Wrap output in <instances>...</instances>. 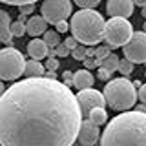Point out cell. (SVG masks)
I'll use <instances>...</instances> for the list:
<instances>
[{"mask_svg":"<svg viewBox=\"0 0 146 146\" xmlns=\"http://www.w3.org/2000/svg\"><path fill=\"white\" fill-rule=\"evenodd\" d=\"M82 115L64 82L27 77L0 95V146H71Z\"/></svg>","mask_w":146,"mask_h":146,"instance_id":"cell-1","label":"cell"},{"mask_svg":"<svg viewBox=\"0 0 146 146\" xmlns=\"http://www.w3.org/2000/svg\"><path fill=\"white\" fill-rule=\"evenodd\" d=\"M100 146H146V113L126 110L108 122Z\"/></svg>","mask_w":146,"mask_h":146,"instance_id":"cell-2","label":"cell"},{"mask_svg":"<svg viewBox=\"0 0 146 146\" xmlns=\"http://www.w3.org/2000/svg\"><path fill=\"white\" fill-rule=\"evenodd\" d=\"M104 18L99 11L95 9H79L73 13L70 24L71 36L77 42L84 46H93L102 40V31H104Z\"/></svg>","mask_w":146,"mask_h":146,"instance_id":"cell-3","label":"cell"},{"mask_svg":"<svg viewBox=\"0 0 146 146\" xmlns=\"http://www.w3.org/2000/svg\"><path fill=\"white\" fill-rule=\"evenodd\" d=\"M104 100L111 110L115 111H126L131 110L137 102V91L126 77L122 79H111L108 80L104 88Z\"/></svg>","mask_w":146,"mask_h":146,"instance_id":"cell-4","label":"cell"},{"mask_svg":"<svg viewBox=\"0 0 146 146\" xmlns=\"http://www.w3.org/2000/svg\"><path fill=\"white\" fill-rule=\"evenodd\" d=\"M133 33V26L128 18L122 17H111L108 22H104V31H102V38L106 40V44L111 49H117L121 46H124L128 42V38Z\"/></svg>","mask_w":146,"mask_h":146,"instance_id":"cell-5","label":"cell"},{"mask_svg":"<svg viewBox=\"0 0 146 146\" xmlns=\"http://www.w3.org/2000/svg\"><path fill=\"white\" fill-rule=\"evenodd\" d=\"M26 58L18 49L7 48L0 49V80H17L24 75Z\"/></svg>","mask_w":146,"mask_h":146,"instance_id":"cell-6","label":"cell"},{"mask_svg":"<svg viewBox=\"0 0 146 146\" xmlns=\"http://www.w3.org/2000/svg\"><path fill=\"white\" fill-rule=\"evenodd\" d=\"M40 13L48 24L55 26L60 20H68V17L71 15V0H44Z\"/></svg>","mask_w":146,"mask_h":146,"instance_id":"cell-7","label":"cell"},{"mask_svg":"<svg viewBox=\"0 0 146 146\" xmlns=\"http://www.w3.org/2000/svg\"><path fill=\"white\" fill-rule=\"evenodd\" d=\"M124 58L131 64H144L146 62V33L144 31H133L128 42L122 46Z\"/></svg>","mask_w":146,"mask_h":146,"instance_id":"cell-8","label":"cell"},{"mask_svg":"<svg viewBox=\"0 0 146 146\" xmlns=\"http://www.w3.org/2000/svg\"><path fill=\"white\" fill-rule=\"evenodd\" d=\"M77 99V104H79V110H80V115L82 117H88V111L91 108H104L106 100H104V95L100 93L99 90H93L90 88H84V90H79V93L75 95Z\"/></svg>","mask_w":146,"mask_h":146,"instance_id":"cell-9","label":"cell"},{"mask_svg":"<svg viewBox=\"0 0 146 146\" xmlns=\"http://www.w3.org/2000/svg\"><path fill=\"white\" fill-rule=\"evenodd\" d=\"M100 137V131H99V126L93 124L90 119H84L80 121V126H79V131H77V141L84 146H90L93 143H97Z\"/></svg>","mask_w":146,"mask_h":146,"instance_id":"cell-10","label":"cell"},{"mask_svg":"<svg viewBox=\"0 0 146 146\" xmlns=\"http://www.w3.org/2000/svg\"><path fill=\"white\" fill-rule=\"evenodd\" d=\"M133 2L131 0H108L106 4V13L110 17H122L130 18L133 15Z\"/></svg>","mask_w":146,"mask_h":146,"instance_id":"cell-11","label":"cell"},{"mask_svg":"<svg viewBox=\"0 0 146 146\" xmlns=\"http://www.w3.org/2000/svg\"><path fill=\"white\" fill-rule=\"evenodd\" d=\"M24 26H26V33H29L31 36H40L46 29H48V22H46L40 15L29 17L24 22Z\"/></svg>","mask_w":146,"mask_h":146,"instance_id":"cell-12","label":"cell"},{"mask_svg":"<svg viewBox=\"0 0 146 146\" xmlns=\"http://www.w3.org/2000/svg\"><path fill=\"white\" fill-rule=\"evenodd\" d=\"M48 51H49V48L44 44L42 38H36L35 36V38L27 44V53H29V57L35 58V60H42V58H46L48 57Z\"/></svg>","mask_w":146,"mask_h":146,"instance_id":"cell-13","label":"cell"},{"mask_svg":"<svg viewBox=\"0 0 146 146\" xmlns=\"http://www.w3.org/2000/svg\"><path fill=\"white\" fill-rule=\"evenodd\" d=\"M0 42L11 46L13 42V35H11V18L9 13L0 9Z\"/></svg>","mask_w":146,"mask_h":146,"instance_id":"cell-14","label":"cell"},{"mask_svg":"<svg viewBox=\"0 0 146 146\" xmlns=\"http://www.w3.org/2000/svg\"><path fill=\"white\" fill-rule=\"evenodd\" d=\"M93 80H95V77L91 75V70H86V68H82V70L73 73V86L79 88V90L93 86Z\"/></svg>","mask_w":146,"mask_h":146,"instance_id":"cell-15","label":"cell"},{"mask_svg":"<svg viewBox=\"0 0 146 146\" xmlns=\"http://www.w3.org/2000/svg\"><path fill=\"white\" fill-rule=\"evenodd\" d=\"M24 75L26 77H42L44 75V66L40 64V60L31 58V60H27L24 64Z\"/></svg>","mask_w":146,"mask_h":146,"instance_id":"cell-16","label":"cell"},{"mask_svg":"<svg viewBox=\"0 0 146 146\" xmlns=\"http://www.w3.org/2000/svg\"><path fill=\"white\" fill-rule=\"evenodd\" d=\"M86 119H90V121L93 122V124H97V126H102L104 122L108 121V113H106V110H104V108L97 106V108H91L90 110Z\"/></svg>","mask_w":146,"mask_h":146,"instance_id":"cell-17","label":"cell"},{"mask_svg":"<svg viewBox=\"0 0 146 146\" xmlns=\"http://www.w3.org/2000/svg\"><path fill=\"white\" fill-rule=\"evenodd\" d=\"M117 64H119V57H117L115 53H110V55H106L104 58H100V60H99V66L104 68V70H108L110 73L117 71Z\"/></svg>","mask_w":146,"mask_h":146,"instance_id":"cell-18","label":"cell"},{"mask_svg":"<svg viewBox=\"0 0 146 146\" xmlns=\"http://www.w3.org/2000/svg\"><path fill=\"white\" fill-rule=\"evenodd\" d=\"M42 35H44V38H42V40H44V44L48 46L49 49L55 48V46L60 42V40H58V33H57V31H53V29H46Z\"/></svg>","mask_w":146,"mask_h":146,"instance_id":"cell-19","label":"cell"},{"mask_svg":"<svg viewBox=\"0 0 146 146\" xmlns=\"http://www.w3.org/2000/svg\"><path fill=\"white\" fill-rule=\"evenodd\" d=\"M133 66L135 64H131L130 60H126V58H119V64H117V70L122 73L124 77H130L131 73H133Z\"/></svg>","mask_w":146,"mask_h":146,"instance_id":"cell-20","label":"cell"},{"mask_svg":"<svg viewBox=\"0 0 146 146\" xmlns=\"http://www.w3.org/2000/svg\"><path fill=\"white\" fill-rule=\"evenodd\" d=\"M11 35L13 36H17V38H20V36H24L26 35V26H24V22H11Z\"/></svg>","mask_w":146,"mask_h":146,"instance_id":"cell-21","label":"cell"},{"mask_svg":"<svg viewBox=\"0 0 146 146\" xmlns=\"http://www.w3.org/2000/svg\"><path fill=\"white\" fill-rule=\"evenodd\" d=\"M70 53L73 55V58H75V60H84V58H86V46L84 44H77Z\"/></svg>","mask_w":146,"mask_h":146,"instance_id":"cell-22","label":"cell"},{"mask_svg":"<svg viewBox=\"0 0 146 146\" xmlns=\"http://www.w3.org/2000/svg\"><path fill=\"white\" fill-rule=\"evenodd\" d=\"M110 53H111V48H110L108 44H102V46H99V48H95V60H97V66H99L100 58H104Z\"/></svg>","mask_w":146,"mask_h":146,"instance_id":"cell-23","label":"cell"},{"mask_svg":"<svg viewBox=\"0 0 146 146\" xmlns=\"http://www.w3.org/2000/svg\"><path fill=\"white\" fill-rule=\"evenodd\" d=\"M80 9H93L95 6H99L100 0H73Z\"/></svg>","mask_w":146,"mask_h":146,"instance_id":"cell-24","label":"cell"},{"mask_svg":"<svg viewBox=\"0 0 146 146\" xmlns=\"http://www.w3.org/2000/svg\"><path fill=\"white\" fill-rule=\"evenodd\" d=\"M55 55H57V57H68V55H70V49L66 48L64 42H58L55 46Z\"/></svg>","mask_w":146,"mask_h":146,"instance_id":"cell-25","label":"cell"},{"mask_svg":"<svg viewBox=\"0 0 146 146\" xmlns=\"http://www.w3.org/2000/svg\"><path fill=\"white\" fill-rule=\"evenodd\" d=\"M18 11H20V15L29 17L35 11V4H22V6H18Z\"/></svg>","mask_w":146,"mask_h":146,"instance_id":"cell-26","label":"cell"},{"mask_svg":"<svg viewBox=\"0 0 146 146\" xmlns=\"http://www.w3.org/2000/svg\"><path fill=\"white\" fill-rule=\"evenodd\" d=\"M0 2L7 6H22V4H35L36 0H0Z\"/></svg>","mask_w":146,"mask_h":146,"instance_id":"cell-27","label":"cell"},{"mask_svg":"<svg viewBox=\"0 0 146 146\" xmlns=\"http://www.w3.org/2000/svg\"><path fill=\"white\" fill-rule=\"evenodd\" d=\"M55 31L57 33H66V31H70V24H68V20H60L55 24Z\"/></svg>","mask_w":146,"mask_h":146,"instance_id":"cell-28","label":"cell"},{"mask_svg":"<svg viewBox=\"0 0 146 146\" xmlns=\"http://www.w3.org/2000/svg\"><path fill=\"white\" fill-rule=\"evenodd\" d=\"M46 70H58V58H55V57H49L48 60H46Z\"/></svg>","mask_w":146,"mask_h":146,"instance_id":"cell-29","label":"cell"},{"mask_svg":"<svg viewBox=\"0 0 146 146\" xmlns=\"http://www.w3.org/2000/svg\"><path fill=\"white\" fill-rule=\"evenodd\" d=\"M135 91H137V99H139V102H143V104H144V102H146V86L141 84Z\"/></svg>","mask_w":146,"mask_h":146,"instance_id":"cell-30","label":"cell"},{"mask_svg":"<svg viewBox=\"0 0 146 146\" xmlns=\"http://www.w3.org/2000/svg\"><path fill=\"white\" fill-rule=\"evenodd\" d=\"M82 62H84L86 70H93V68H97V60H95V57H86Z\"/></svg>","mask_w":146,"mask_h":146,"instance_id":"cell-31","label":"cell"},{"mask_svg":"<svg viewBox=\"0 0 146 146\" xmlns=\"http://www.w3.org/2000/svg\"><path fill=\"white\" fill-rule=\"evenodd\" d=\"M99 68V71H97V77L100 80H110V77H111V73H110L108 70H104V68H100V66H97Z\"/></svg>","mask_w":146,"mask_h":146,"instance_id":"cell-32","label":"cell"},{"mask_svg":"<svg viewBox=\"0 0 146 146\" xmlns=\"http://www.w3.org/2000/svg\"><path fill=\"white\" fill-rule=\"evenodd\" d=\"M62 77H64V84L66 86H73V73L71 71H64Z\"/></svg>","mask_w":146,"mask_h":146,"instance_id":"cell-33","label":"cell"},{"mask_svg":"<svg viewBox=\"0 0 146 146\" xmlns=\"http://www.w3.org/2000/svg\"><path fill=\"white\" fill-rule=\"evenodd\" d=\"M64 44H66V48H68V49H70V51H71V49H73V48H75V46H77V44H79V42H77V40H75V38H73V36H68V38H66V40H64Z\"/></svg>","mask_w":146,"mask_h":146,"instance_id":"cell-34","label":"cell"},{"mask_svg":"<svg viewBox=\"0 0 146 146\" xmlns=\"http://www.w3.org/2000/svg\"><path fill=\"white\" fill-rule=\"evenodd\" d=\"M86 57H95V48H91V46H86Z\"/></svg>","mask_w":146,"mask_h":146,"instance_id":"cell-35","label":"cell"},{"mask_svg":"<svg viewBox=\"0 0 146 146\" xmlns=\"http://www.w3.org/2000/svg\"><path fill=\"white\" fill-rule=\"evenodd\" d=\"M133 2V6H139V7H144V4H146V0H131Z\"/></svg>","mask_w":146,"mask_h":146,"instance_id":"cell-36","label":"cell"},{"mask_svg":"<svg viewBox=\"0 0 146 146\" xmlns=\"http://www.w3.org/2000/svg\"><path fill=\"white\" fill-rule=\"evenodd\" d=\"M26 20H27L26 15H18V22H26Z\"/></svg>","mask_w":146,"mask_h":146,"instance_id":"cell-37","label":"cell"},{"mask_svg":"<svg viewBox=\"0 0 146 146\" xmlns=\"http://www.w3.org/2000/svg\"><path fill=\"white\" fill-rule=\"evenodd\" d=\"M131 84H133V88L137 90V88H139V86H141V80H133V82H131Z\"/></svg>","mask_w":146,"mask_h":146,"instance_id":"cell-38","label":"cell"},{"mask_svg":"<svg viewBox=\"0 0 146 146\" xmlns=\"http://www.w3.org/2000/svg\"><path fill=\"white\" fill-rule=\"evenodd\" d=\"M4 90H6V88H4V84H2V80H0V95H2V91Z\"/></svg>","mask_w":146,"mask_h":146,"instance_id":"cell-39","label":"cell"},{"mask_svg":"<svg viewBox=\"0 0 146 146\" xmlns=\"http://www.w3.org/2000/svg\"><path fill=\"white\" fill-rule=\"evenodd\" d=\"M71 146H84V144H80V143H79V141H75V143H73Z\"/></svg>","mask_w":146,"mask_h":146,"instance_id":"cell-40","label":"cell"},{"mask_svg":"<svg viewBox=\"0 0 146 146\" xmlns=\"http://www.w3.org/2000/svg\"><path fill=\"white\" fill-rule=\"evenodd\" d=\"M90 146H100V144H97V143H93V144H90Z\"/></svg>","mask_w":146,"mask_h":146,"instance_id":"cell-41","label":"cell"}]
</instances>
